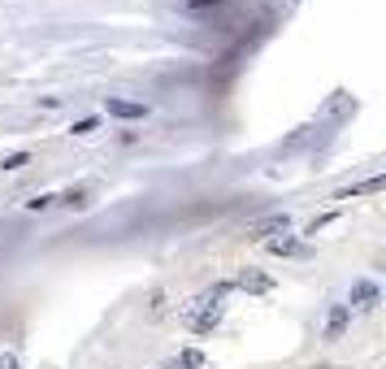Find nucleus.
<instances>
[{
  "label": "nucleus",
  "instance_id": "1",
  "mask_svg": "<svg viewBox=\"0 0 386 369\" xmlns=\"http://www.w3.org/2000/svg\"><path fill=\"white\" fill-rule=\"evenodd\" d=\"M382 304V291H377V283L373 278H356L352 283V295H347V308H360V313H369V308H377Z\"/></svg>",
  "mask_w": 386,
  "mask_h": 369
},
{
  "label": "nucleus",
  "instance_id": "16",
  "mask_svg": "<svg viewBox=\"0 0 386 369\" xmlns=\"http://www.w3.org/2000/svg\"><path fill=\"white\" fill-rule=\"evenodd\" d=\"M204 5H222V0H191V9H204Z\"/></svg>",
  "mask_w": 386,
  "mask_h": 369
},
{
  "label": "nucleus",
  "instance_id": "15",
  "mask_svg": "<svg viewBox=\"0 0 386 369\" xmlns=\"http://www.w3.org/2000/svg\"><path fill=\"white\" fill-rule=\"evenodd\" d=\"M0 369H18V356H0Z\"/></svg>",
  "mask_w": 386,
  "mask_h": 369
},
{
  "label": "nucleus",
  "instance_id": "5",
  "mask_svg": "<svg viewBox=\"0 0 386 369\" xmlns=\"http://www.w3.org/2000/svg\"><path fill=\"white\" fill-rule=\"evenodd\" d=\"M230 287L252 291V295H265V291H273V278H269V274H256V270H243L239 278H230Z\"/></svg>",
  "mask_w": 386,
  "mask_h": 369
},
{
  "label": "nucleus",
  "instance_id": "11",
  "mask_svg": "<svg viewBox=\"0 0 386 369\" xmlns=\"http://www.w3.org/2000/svg\"><path fill=\"white\" fill-rule=\"evenodd\" d=\"M57 200H61V204H70V208H83V204H87V187H70V191H66V196H57Z\"/></svg>",
  "mask_w": 386,
  "mask_h": 369
},
{
  "label": "nucleus",
  "instance_id": "4",
  "mask_svg": "<svg viewBox=\"0 0 386 369\" xmlns=\"http://www.w3.org/2000/svg\"><path fill=\"white\" fill-rule=\"evenodd\" d=\"M347 322H352V308H347V304L330 308V318H325V343H339L343 330H347Z\"/></svg>",
  "mask_w": 386,
  "mask_h": 369
},
{
  "label": "nucleus",
  "instance_id": "10",
  "mask_svg": "<svg viewBox=\"0 0 386 369\" xmlns=\"http://www.w3.org/2000/svg\"><path fill=\"white\" fill-rule=\"evenodd\" d=\"M200 365H204V352L200 348H183L178 360H174V369H200Z\"/></svg>",
  "mask_w": 386,
  "mask_h": 369
},
{
  "label": "nucleus",
  "instance_id": "13",
  "mask_svg": "<svg viewBox=\"0 0 386 369\" xmlns=\"http://www.w3.org/2000/svg\"><path fill=\"white\" fill-rule=\"evenodd\" d=\"M70 131H74V135H91V131H96V118H78Z\"/></svg>",
  "mask_w": 386,
  "mask_h": 369
},
{
  "label": "nucleus",
  "instance_id": "8",
  "mask_svg": "<svg viewBox=\"0 0 386 369\" xmlns=\"http://www.w3.org/2000/svg\"><path fill=\"white\" fill-rule=\"evenodd\" d=\"M382 187H386V178H382V174H373V178L356 183L352 191H339V200H352V196H373V191H382Z\"/></svg>",
  "mask_w": 386,
  "mask_h": 369
},
{
  "label": "nucleus",
  "instance_id": "12",
  "mask_svg": "<svg viewBox=\"0 0 386 369\" xmlns=\"http://www.w3.org/2000/svg\"><path fill=\"white\" fill-rule=\"evenodd\" d=\"M31 161V152H14V156H5V166H0V170H22Z\"/></svg>",
  "mask_w": 386,
  "mask_h": 369
},
{
  "label": "nucleus",
  "instance_id": "9",
  "mask_svg": "<svg viewBox=\"0 0 386 369\" xmlns=\"http://www.w3.org/2000/svg\"><path fill=\"white\" fill-rule=\"evenodd\" d=\"M265 243H269V252H273V256H295V252H300V239H295V235H287V231H283V239H265Z\"/></svg>",
  "mask_w": 386,
  "mask_h": 369
},
{
  "label": "nucleus",
  "instance_id": "6",
  "mask_svg": "<svg viewBox=\"0 0 386 369\" xmlns=\"http://www.w3.org/2000/svg\"><path fill=\"white\" fill-rule=\"evenodd\" d=\"M230 291H235V287H230V278H222V283H213L208 291H200L191 308H222V300H226Z\"/></svg>",
  "mask_w": 386,
  "mask_h": 369
},
{
  "label": "nucleus",
  "instance_id": "2",
  "mask_svg": "<svg viewBox=\"0 0 386 369\" xmlns=\"http://www.w3.org/2000/svg\"><path fill=\"white\" fill-rule=\"evenodd\" d=\"M104 113H113V118H122V122H139V118H148V104L122 100V96H108V100H104Z\"/></svg>",
  "mask_w": 386,
  "mask_h": 369
},
{
  "label": "nucleus",
  "instance_id": "7",
  "mask_svg": "<svg viewBox=\"0 0 386 369\" xmlns=\"http://www.w3.org/2000/svg\"><path fill=\"white\" fill-rule=\"evenodd\" d=\"M191 330L195 335H208V330H217V322H222V308H200V313H191Z\"/></svg>",
  "mask_w": 386,
  "mask_h": 369
},
{
  "label": "nucleus",
  "instance_id": "3",
  "mask_svg": "<svg viewBox=\"0 0 386 369\" xmlns=\"http://www.w3.org/2000/svg\"><path fill=\"white\" fill-rule=\"evenodd\" d=\"M291 226V218L287 213H269V218H256L252 226H248V239H269V235H283Z\"/></svg>",
  "mask_w": 386,
  "mask_h": 369
},
{
  "label": "nucleus",
  "instance_id": "14",
  "mask_svg": "<svg viewBox=\"0 0 386 369\" xmlns=\"http://www.w3.org/2000/svg\"><path fill=\"white\" fill-rule=\"evenodd\" d=\"M48 204H57V196H35V200H26V208H35V213H39V208H48Z\"/></svg>",
  "mask_w": 386,
  "mask_h": 369
}]
</instances>
